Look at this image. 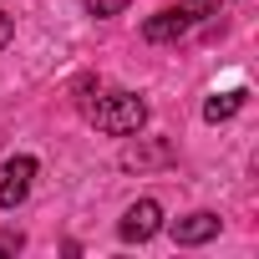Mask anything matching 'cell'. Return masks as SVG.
<instances>
[{"label":"cell","mask_w":259,"mask_h":259,"mask_svg":"<svg viewBox=\"0 0 259 259\" xmlns=\"http://www.w3.org/2000/svg\"><path fill=\"white\" fill-rule=\"evenodd\" d=\"M158 229H163V208H158L153 198H138L133 208L122 213V224H117V234H122L127 244H148Z\"/></svg>","instance_id":"obj_4"},{"label":"cell","mask_w":259,"mask_h":259,"mask_svg":"<svg viewBox=\"0 0 259 259\" xmlns=\"http://www.w3.org/2000/svg\"><path fill=\"white\" fill-rule=\"evenodd\" d=\"M133 0H87V16H97V21H107V16H122Z\"/></svg>","instance_id":"obj_8"},{"label":"cell","mask_w":259,"mask_h":259,"mask_svg":"<svg viewBox=\"0 0 259 259\" xmlns=\"http://www.w3.org/2000/svg\"><path fill=\"white\" fill-rule=\"evenodd\" d=\"M87 117L107 138H133L138 127L148 122V102L138 92H102L97 102H87Z\"/></svg>","instance_id":"obj_1"},{"label":"cell","mask_w":259,"mask_h":259,"mask_svg":"<svg viewBox=\"0 0 259 259\" xmlns=\"http://www.w3.org/2000/svg\"><path fill=\"white\" fill-rule=\"evenodd\" d=\"M26 249V234L21 229H0V254H21Z\"/></svg>","instance_id":"obj_9"},{"label":"cell","mask_w":259,"mask_h":259,"mask_svg":"<svg viewBox=\"0 0 259 259\" xmlns=\"http://www.w3.org/2000/svg\"><path fill=\"white\" fill-rule=\"evenodd\" d=\"M31 178H36V158L31 153H16V158L0 163V208L6 213L31 198Z\"/></svg>","instance_id":"obj_3"},{"label":"cell","mask_w":259,"mask_h":259,"mask_svg":"<svg viewBox=\"0 0 259 259\" xmlns=\"http://www.w3.org/2000/svg\"><path fill=\"white\" fill-rule=\"evenodd\" d=\"M168 234H173V244H208V239H219V213H208V208H198V213H183V219H173V224H163Z\"/></svg>","instance_id":"obj_5"},{"label":"cell","mask_w":259,"mask_h":259,"mask_svg":"<svg viewBox=\"0 0 259 259\" xmlns=\"http://www.w3.org/2000/svg\"><path fill=\"white\" fill-rule=\"evenodd\" d=\"M244 97H249L244 87H234V92H213V97L203 102V122H229V117L244 107Z\"/></svg>","instance_id":"obj_6"},{"label":"cell","mask_w":259,"mask_h":259,"mask_svg":"<svg viewBox=\"0 0 259 259\" xmlns=\"http://www.w3.org/2000/svg\"><path fill=\"white\" fill-rule=\"evenodd\" d=\"M168 158H173V143H168V138H158L153 148H127V153H122V168H138V173H143V168L168 163Z\"/></svg>","instance_id":"obj_7"},{"label":"cell","mask_w":259,"mask_h":259,"mask_svg":"<svg viewBox=\"0 0 259 259\" xmlns=\"http://www.w3.org/2000/svg\"><path fill=\"white\" fill-rule=\"evenodd\" d=\"M213 6H219V0H183V6H173V11H158V16H148V21H143V36H148L153 46L178 41V36H188V31H193Z\"/></svg>","instance_id":"obj_2"},{"label":"cell","mask_w":259,"mask_h":259,"mask_svg":"<svg viewBox=\"0 0 259 259\" xmlns=\"http://www.w3.org/2000/svg\"><path fill=\"white\" fill-rule=\"evenodd\" d=\"M11 36H16V21H11L6 11H0V51H6V46H11Z\"/></svg>","instance_id":"obj_10"}]
</instances>
